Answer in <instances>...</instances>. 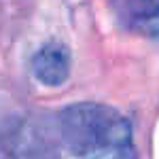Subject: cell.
Segmentation results:
<instances>
[{"label": "cell", "instance_id": "cell-1", "mask_svg": "<svg viewBox=\"0 0 159 159\" xmlns=\"http://www.w3.org/2000/svg\"><path fill=\"white\" fill-rule=\"evenodd\" d=\"M2 159H136L132 125L106 104L79 102L4 125Z\"/></svg>", "mask_w": 159, "mask_h": 159}, {"label": "cell", "instance_id": "cell-2", "mask_svg": "<svg viewBox=\"0 0 159 159\" xmlns=\"http://www.w3.org/2000/svg\"><path fill=\"white\" fill-rule=\"evenodd\" d=\"M32 72L47 87L61 85L70 74V53L60 43H49L40 47L32 60Z\"/></svg>", "mask_w": 159, "mask_h": 159}, {"label": "cell", "instance_id": "cell-3", "mask_svg": "<svg viewBox=\"0 0 159 159\" xmlns=\"http://www.w3.org/2000/svg\"><path fill=\"white\" fill-rule=\"evenodd\" d=\"M121 9L134 28L159 38V0H123Z\"/></svg>", "mask_w": 159, "mask_h": 159}]
</instances>
